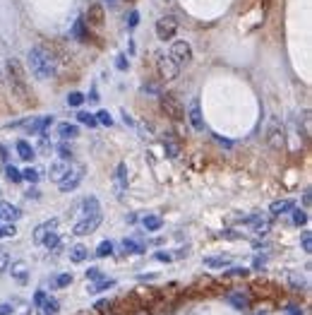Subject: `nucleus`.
Wrapping results in <instances>:
<instances>
[{
    "label": "nucleus",
    "mask_w": 312,
    "mask_h": 315,
    "mask_svg": "<svg viewBox=\"0 0 312 315\" xmlns=\"http://www.w3.org/2000/svg\"><path fill=\"white\" fill-rule=\"evenodd\" d=\"M27 60H29L31 75L36 80H41V82H48V80H53L55 75H58V58H55L53 48H48V46H34V48H29Z\"/></svg>",
    "instance_id": "nucleus-1"
},
{
    "label": "nucleus",
    "mask_w": 312,
    "mask_h": 315,
    "mask_svg": "<svg viewBox=\"0 0 312 315\" xmlns=\"http://www.w3.org/2000/svg\"><path fill=\"white\" fill-rule=\"evenodd\" d=\"M5 68H7V84H10L12 96L19 99V104L31 106V104H34V94H31V89H29L27 70L22 65V60H19V58H10Z\"/></svg>",
    "instance_id": "nucleus-2"
},
{
    "label": "nucleus",
    "mask_w": 312,
    "mask_h": 315,
    "mask_svg": "<svg viewBox=\"0 0 312 315\" xmlns=\"http://www.w3.org/2000/svg\"><path fill=\"white\" fill-rule=\"evenodd\" d=\"M101 221H104V212H101L99 200L96 197H87V200H82L80 217L75 221L72 231H75V236H89V233H94L101 226Z\"/></svg>",
    "instance_id": "nucleus-3"
},
{
    "label": "nucleus",
    "mask_w": 312,
    "mask_h": 315,
    "mask_svg": "<svg viewBox=\"0 0 312 315\" xmlns=\"http://www.w3.org/2000/svg\"><path fill=\"white\" fill-rule=\"evenodd\" d=\"M159 106L171 121H185V106L176 94H159Z\"/></svg>",
    "instance_id": "nucleus-4"
},
{
    "label": "nucleus",
    "mask_w": 312,
    "mask_h": 315,
    "mask_svg": "<svg viewBox=\"0 0 312 315\" xmlns=\"http://www.w3.org/2000/svg\"><path fill=\"white\" fill-rule=\"evenodd\" d=\"M156 72H159V80L161 82H173V80H178V75H180V65H178L171 55L159 53L156 55Z\"/></svg>",
    "instance_id": "nucleus-5"
},
{
    "label": "nucleus",
    "mask_w": 312,
    "mask_h": 315,
    "mask_svg": "<svg viewBox=\"0 0 312 315\" xmlns=\"http://www.w3.org/2000/svg\"><path fill=\"white\" fill-rule=\"evenodd\" d=\"M84 173H87V168L82 164H70L68 168V173L63 176V180L58 183V188L63 192H72V190H77L82 185V180H84Z\"/></svg>",
    "instance_id": "nucleus-6"
},
{
    "label": "nucleus",
    "mask_w": 312,
    "mask_h": 315,
    "mask_svg": "<svg viewBox=\"0 0 312 315\" xmlns=\"http://www.w3.org/2000/svg\"><path fill=\"white\" fill-rule=\"evenodd\" d=\"M178 34V19L173 14H163L156 19V36L159 41H173Z\"/></svg>",
    "instance_id": "nucleus-7"
},
{
    "label": "nucleus",
    "mask_w": 312,
    "mask_h": 315,
    "mask_svg": "<svg viewBox=\"0 0 312 315\" xmlns=\"http://www.w3.org/2000/svg\"><path fill=\"white\" fill-rule=\"evenodd\" d=\"M171 58L176 60L178 65H190L192 63V46L190 41H185V39H173V43H171Z\"/></svg>",
    "instance_id": "nucleus-8"
},
{
    "label": "nucleus",
    "mask_w": 312,
    "mask_h": 315,
    "mask_svg": "<svg viewBox=\"0 0 312 315\" xmlns=\"http://www.w3.org/2000/svg\"><path fill=\"white\" fill-rule=\"evenodd\" d=\"M267 145H269V150H274V152H284L286 150V130L279 121H272V123H269V130H267Z\"/></svg>",
    "instance_id": "nucleus-9"
},
{
    "label": "nucleus",
    "mask_w": 312,
    "mask_h": 315,
    "mask_svg": "<svg viewBox=\"0 0 312 315\" xmlns=\"http://www.w3.org/2000/svg\"><path fill=\"white\" fill-rule=\"evenodd\" d=\"M84 22H87L89 29L104 27V24H106V10H104V5H101V2H92V5L87 7V12H84Z\"/></svg>",
    "instance_id": "nucleus-10"
},
{
    "label": "nucleus",
    "mask_w": 312,
    "mask_h": 315,
    "mask_svg": "<svg viewBox=\"0 0 312 315\" xmlns=\"http://www.w3.org/2000/svg\"><path fill=\"white\" fill-rule=\"evenodd\" d=\"M7 270H10V274H12L14 282H19V284H27V272H29V267H27V262H24V260L10 262V265H7Z\"/></svg>",
    "instance_id": "nucleus-11"
},
{
    "label": "nucleus",
    "mask_w": 312,
    "mask_h": 315,
    "mask_svg": "<svg viewBox=\"0 0 312 315\" xmlns=\"http://www.w3.org/2000/svg\"><path fill=\"white\" fill-rule=\"evenodd\" d=\"M70 164H72V161H63V159L53 161V164H51V168H48V178L53 180V183H60V180H63V176L68 173Z\"/></svg>",
    "instance_id": "nucleus-12"
},
{
    "label": "nucleus",
    "mask_w": 312,
    "mask_h": 315,
    "mask_svg": "<svg viewBox=\"0 0 312 315\" xmlns=\"http://www.w3.org/2000/svg\"><path fill=\"white\" fill-rule=\"evenodd\" d=\"M58 229V219H48V221H43V224H39L36 229H34V243H43V238L48 236L51 231H55Z\"/></svg>",
    "instance_id": "nucleus-13"
},
{
    "label": "nucleus",
    "mask_w": 312,
    "mask_h": 315,
    "mask_svg": "<svg viewBox=\"0 0 312 315\" xmlns=\"http://www.w3.org/2000/svg\"><path fill=\"white\" fill-rule=\"evenodd\" d=\"M120 250L125 255H142V253H147V246L142 241H135V238H125L120 243Z\"/></svg>",
    "instance_id": "nucleus-14"
},
{
    "label": "nucleus",
    "mask_w": 312,
    "mask_h": 315,
    "mask_svg": "<svg viewBox=\"0 0 312 315\" xmlns=\"http://www.w3.org/2000/svg\"><path fill=\"white\" fill-rule=\"evenodd\" d=\"M163 152H166V157H168V159H180L183 147H180V142L173 140V135H168V137H163Z\"/></svg>",
    "instance_id": "nucleus-15"
},
{
    "label": "nucleus",
    "mask_w": 312,
    "mask_h": 315,
    "mask_svg": "<svg viewBox=\"0 0 312 315\" xmlns=\"http://www.w3.org/2000/svg\"><path fill=\"white\" fill-rule=\"evenodd\" d=\"M14 150H17V154H19V159H24V161H31V159H36V147H31L27 140H17Z\"/></svg>",
    "instance_id": "nucleus-16"
},
{
    "label": "nucleus",
    "mask_w": 312,
    "mask_h": 315,
    "mask_svg": "<svg viewBox=\"0 0 312 315\" xmlns=\"http://www.w3.org/2000/svg\"><path fill=\"white\" fill-rule=\"evenodd\" d=\"M0 219H7V221H17L22 219V209L17 205H10V202H2L0 205Z\"/></svg>",
    "instance_id": "nucleus-17"
},
{
    "label": "nucleus",
    "mask_w": 312,
    "mask_h": 315,
    "mask_svg": "<svg viewBox=\"0 0 312 315\" xmlns=\"http://www.w3.org/2000/svg\"><path fill=\"white\" fill-rule=\"evenodd\" d=\"M53 123V116H41L39 121H31V123H27V130L31 133V135H41V133H46V128Z\"/></svg>",
    "instance_id": "nucleus-18"
},
{
    "label": "nucleus",
    "mask_w": 312,
    "mask_h": 315,
    "mask_svg": "<svg viewBox=\"0 0 312 315\" xmlns=\"http://www.w3.org/2000/svg\"><path fill=\"white\" fill-rule=\"evenodd\" d=\"M233 262L231 255H211V258H204V267H211V270H223Z\"/></svg>",
    "instance_id": "nucleus-19"
},
{
    "label": "nucleus",
    "mask_w": 312,
    "mask_h": 315,
    "mask_svg": "<svg viewBox=\"0 0 312 315\" xmlns=\"http://www.w3.org/2000/svg\"><path fill=\"white\" fill-rule=\"evenodd\" d=\"M125 188H127V164H118V168H115V190H118V197H122Z\"/></svg>",
    "instance_id": "nucleus-20"
},
{
    "label": "nucleus",
    "mask_w": 312,
    "mask_h": 315,
    "mask_svg": "<svg viewBox=\"0 0 312 315\" xmlns=\"http://www.w3.org/2000/svg\"><path fill=\"white\" fill-rule=\"evenodd\" d=\"M226 299H228V303L235 306L238 311H247V308H250V299H247V294H243V291H231Z\"/></svg>",
    "instance_id": "nucleus-21"
},
{
    "label": "nucleus",
    "mask_w": 312,
    "mask_h": 315,
    "mask_svg": "<svg viewBox=\"0 0 312 315\" xmlns=\"http://www.w3.org/2000/svg\"><path fill=\"white\" fill-rule=\"evenodd\" d=\"M58 135H60V140L70 142V140L80 137V128H77L75 123H60V125H58Z\"/></svg>",
    "instance_id": "nucleus-22"
},
{
    "label": "nucleus",
    "mask_w": 312,
    "mask_h": 315,
    "mask_svg": "<svg viewBox=\"0 0 312 315\" xmlns=\"http://www.w3.org/2000/svg\"><path fill=\"white\" fill-rule=\"evenodd\" d=\"M293 207H296L293 200H276V202H272L269 212H272V217H279V214H288Z\"/></svg>",
    "instance_id": "nucleus-23"
},
{
    "label": "nucleus",
    "mask_w": 312,
    "mask_h": 315,
    "mask_svg": "<svg viewBox=\"0 0 312 315\" xmlns=\"http://www.w3.org/2000/svg\"><path fill=\"white\" fill-rule=\"evenodd\" d=\"M188 118H190V123H192V128H195V130H204V118H202V111H200V104H197V101L192 104V109H190V113H188Z\"/></svg>",
    "instance_id": "nucleus-24"
},
{
    "label": "nucleus",
    "mask_w": 312,
    "mask_h": 315,
    "mask_svg": "<svg viewBox=\"0 0 312 315\" xmlns=\"http://www.w3.org/2000/svg\"><path fill=\"white\" fill-rule=\"evenodd\" d=\"M87 258H89V248H87V246L77 243V246L70 248V260H72V262H77V265H80V262H84Z\"/></svg>",
    "instance_id": "nucleus-25"
},
{
    "label": "nucleus",
    "mask_w": 312,
    "mask_h": 315,
    "mask_svg": "<svg viewBox=\"0 0 312 315\" xmlns=\"http://www.w3.org/2000/svg\"><path fill=\"white\" fill-rule=\"evenodd\" d=\"M72 34H75V36H77L82 43L89 41V27H87L84 17H82V19H77V24H75V29H72Z\"/></svg>",
    "instance_id": "nucleus-26"
},
{
    "label": "nucleus",
    "mask_w": 312,
    "mask_h": 315,
    "mask_svg": "<svg viewBox=\"0 0 312 315\" xmlns=\"http://www.w3.org/2000/svg\"><path fill=\"white\" fill-rule=\"evenodd\" d=\"M113 287H115V279H106V277H104V279H99L96 284H92V287L87 289V291H89V294H101V291H106V289H113Z\"/></svg>",
    "instance_id": "nucleus-27"
},
{
    "label": "nucleus",
    "mask_w": 312,
    "mask_h": 315,
    "mask_svg": "<svg viewBox=\"0 0 312 315\" xmlns=\"http://www.w3.org/2000/svg\"><path fill=\"white\" fill-rule=\"evenodd\" d=\"M41 311H43V315H58L60 301H58V299H46V301L41 303Z\"/></svg>",
    "instance_id": "nucleus-28"
},
{
    "label": "nucleus",
    "mask_w": 312,
    "mask_h": 315,
    "mask_svg": "<svg viewBox=\"0 0 312 315\" xmlns=\"http://www.w3.org/2000/svg\"><path fill=\"white\" fill-rule=\"evenodd\" d=\"M55 152L60 154V159H63V161H72V159H75V150L70 147L65 140H63V142H60V145L55 147Z\"/></svg>",
    "instance_id": "nucleus-29"
},
{
    "label": "nucleus",
    "mask_w": 312,
    "mask_h": 315,
    "mask_svg": "<svg viewBox=\"0 0 312 315\" xmlns=\"http://www.w3.org/2000/svg\"><path fill=\"white\" fill-rule=\"evenodd\" d=\"M72 284V274L70 272H63V274H58L53 282H51V289H65Z\"/></svg>",
    "instance_id": "nucleus-30"
},
{
    "label": "nucleus",
    "mask_w": 312,
    "mask_h": 315,
    "mask_svg": "<svg viewBox=\"0 0 312 315\" xmlns=\"http://www.w3.org/2000/svg\"><path fill=\"white\" fill-rule=\"evenodd\" d=\"M161 226H163L161 217H144V229H147V231H159Z\"/></svg>",
    "instance_id": "nucleus-31"
},
{
    "label": "nucleus",
    "mask_w": 312,
    "mask_h": 315,
    "mask_svg": "<svg viewBox=\"0 0 312 315\" xmlns=\"http://www.w3.org/2000/svg\"><path fill=\"white\" fill-rule=\"evenodd\" d=\"M77 121H80L82 125H89V128H96V116L94 113H87V111H80V113H77Z\"/></svg>",
    "instance_id": "nucleus-32"
},
{
    "label": "nucleus",
    "mask_w": 312,
    "mask_h": 315,
    "mask_svg": "<svg viewBox=\"0 0 312 315\" xmlns=\"http://www.w3.org/2000/svg\"><path fill=\"white\" fill-rule=\"evenodd\" d=\"M96 255H99V258H108V255H113V243H110V241H101V243L96 246Z\"/></svg>",
    "instance_id": "nucleus-33"
},
{
    "label": "nucleus",
    "mask_w": 312,
    "mask_h": 315,
    "mask_svg": "<svg viewBox=\"0 0 312 315\" xmlns=\"http://www.w3.org/2000/svg\"><path fill=\"white\" fill-rule=\"evenodd\" d=\"M5 178L10 180V183H22V171H17L14 166H5Z\"/></svg>",
    "instance_id": "nucleus-34"
},
{
    "label": "nucleus",
    "mask_w": 312,
    "mask_h": 315,
    "mask_svg": "<svg viewBox=\"0 0 312 315\" xmlns=\"http://www.w3.org/2000/svg\"><path fill=\"white\" fill-rule=\"evenodd\" d=\"M39 178H41V171L39 168H24L22 171V180H29V183H39Z\"/></svg>",
    "instance_id": "nucleus-35"
},
{
    "label": "nucleus",
    "mask_w": 312,
    "mask_h": 315,
    "mask_svg": "<svg viewBox=\"0 0 312 315\" xmlns=\"http://www.w3.org/2000/svg\"><path fill=\"white\" fill-rule=\"evenodd\" d=\"M291 212H293V224H296V226H305L308 219H310L305 209H291Z\"/></svg>",
    "instance_id": "nucleus-36"
},
{
    "label": "nucleus",
    "mask_w": 312,
    "mask_h": 315,
    "mask_svg": "<svg viewBox=\"0 0 312 315\" xmlns=\"http://www.w3.org/2000/svg\"><path fill=\"white\" fill-rule=\"evenodd\" d=\"M58 243H60V233H58V231H51L48 236H46V238H43V243H41V246H46V248H51V250H53Z\"/></svg>",
    "instance_id": "nucleus-37"
},
{
    "label": "nucleus",
    "mask_w": 312,
    "mask_h": 315,
    "mask_svg": "<svg viewBox=\"0 0 312 315\" xmlns=\"http://www.w3.org/2000/svg\"><path fill=\"white\" fill-rule=\"evenodd\" d=\"M87 99H84V94L82 92H70L68 94V106H82Z\"/></svg>",
    "instance_id": "nucleus-38"
},
{
    "label": "nucleus",
    "mask_w": 312,
    "mask_h": 315,
    "mask_svg": "<svg viewBox=\"0 0 312 315\" xmlns=\"http://www.w3.org/2000/svg\"><path fill=\"white\" fill-rule=\"evenodd\" d=\"M300 243H303V250L310 255V253H312V233L310 231H303V233H300Z\"/></svg>",
    "instance_id": "nucleus-39"
},
{
    "label": "nucleus",
    "mask_w": 312,
    "mask_h": 315,
    "mask_svg": "<svg viewBox=\"0 0 312 315\" xmlns=\"http://www.w3.org/2000/svg\"><path fill=\"white\" fill-rule=\"evenodd\" d=\"M96 123L99 125H113V118H110V113L108 111H99V113H96Z\"/></svg>",
    "instance_id": "nucleus-40"
},
{
    "label": "nucleus",
    "mask_w": 312,
    "mask_h": 315,
    "mask_svg": "<svg viewBox=\"0 0 312 315\" xmlns=\"http://www.w3.org/2000/svg\"><path fill=\"white\" fill-rule=\"evenodd\" d=\"M84 277H87V279H92V282H99V279H104V272H101L99 267H89V270L84 272Z\"/></svg>",
    "instance_id": "nucleus-41"
},
{
    "label": "nucleus",
    "mask_w": 312,
    "mask_h": 315,
    "mask_svg": "<svg viewBox=\"0 0 312 315\" xmlns=\"http://www.w3.org/2000/svg\"><path fill=\"white\" fill-rule=\"evenodd\" d=\"M14 233H17V229H14L12 224H5V226L0 224V238H10V236H14Z\"/></svg>",
    "instance_id": "nucleus-42"
},
{
    "label": "nucleus",
    "mask_w": 312,
    "mask_h": 315,
    "mask_svg": "<svg viewBox=\"0 0 312 315\" xmlns=\"http://www.w3.org/2000/svg\"><path fill=\"white\" fill-rule=\"evenodd\" d=\"M7 265H10V255H7V250H0V274L7 272Z\"/></svg>",
    "instance_id": "nucleus-43"
},
{
    "label": "nucleus",
    "mask_w": 312,
    "mask_h": 315,
    "mask_svg": "<svg viewBox=\"0 0 312 315\" xmlns=\"http://www.w3.org/2000/svg\"><path fill=\"white\" fill-rule=\"evenodd\" d=\"M41 140H39V150L41 152H51L53 150V145H51V142H48V137H46V133H41Z\"/></svg>",
    "instance_id": "nucleus-44"
},
{
    "label": "nucleus",
    "mask_w": 312,
    "mask_h": 315,
    "mask_svg": "<svg viewBox=\"0 0 312 315\" xmlns=\"http://www.w3.org/2000/svg\"><path fill=\"white\" fill-rule=\"evenodd\" d=\"M137 24H139V12H137V10H132V12L127 14V27L135 29Z\"/></svg>",
    "instance_id": "nucleus-45"
},
{
    "label": "nucleus",
    "mask_w": 312,
    "mask_h": 315,
    "mask_svg": "<svg viewBox=\"0 0 312 315\" xmlns=\"http://www.w3.org/2000/svg\"><path fill=\"white\" fill-rule=\"evenodd\" d=\"M14 303H0V315H12Z\"/></svg>",
    "instance_id": "nucleus-46"
},
{
    "label": "nucleus",
    "mask_w": 312,
    "mask_h": 315,
    "mask_svg": "<svg viewBox=\"0 0 312 315\" xmlns=\"http://www.w3.org/2000/svg\"><path fill=\"white\" fill-rule=\"evenodd\" d=\"M108 308H110V301H108V299H104V301H99V303L94 306V311H99V313H106Z\"/></svg>",
    "instance_id": "nucleus-47"
},
{
    "label": "nucleus",
    "mask_w": 312,
    "mask_h": 315,
    "mask_svg": "<svg viewBox=\"0 0 312 315\" xmlns=\"http://www.w3.org/2000/svg\"><path fill=\"white\" fill-rule=\"evenodd\" d=\"M115 68H118V70H127V58H125V55H118V58H115Z\"/></svg>",
    "instance_id": "nucleus-48"
},
{
    "label": "nucleus",
    "mask_w": 312,
    "mask_h": 315,
    "mask_svg": "<svg viewBox=\"0 0 312 315\" xmlns=\"http://www.w3.org/2000/svg\"><path fill=\"white\" fill-rule=\"evenodd\" d=\"M46 301V291H36V294H34V306H39L41 308V303Z\"/></svg>",
    "instance_id": "nucleus-49"
},
{
    "label": "nucleus",
    "mask_w": 312,
    "mask_h": 315,
    "mask_svg": "<svg viewBox=\"0 0 312 315\" xmlns=\"http://www.w3.org/2000/svg\"><path fill=\"white\" fill-rule=\"evenodd\" d=\"M247 272H250V270H245V267H233L228 274H233V277H247Z\"/></svg>",
    "instance_id": "nucleus-50"
},
{
    "label": "nucleus",
    "mask_w": 312,
    "mask_h": 315,
    "mask_svg": "<svg viewBox=\"0 0 312 315\" xmlns=\"http://www.w3.org/2000/svg\"><path fill=\"white\" fill-rule=\"evenodd\" d=\"M142 92H149V94H161L156 84H142Z\"/></svg>",
    "instance_id": "nucleus-51"
},
{
    "label": "nucleus",
    "mask_w": 312,
    "mask_h": 315,
    "mask_svg": "<svg viewBox=\"0 0 312 315\" xmlns=\"http://www.w3.org/2000/svg\"><path fill=\"white\" fill-rule=\"evenodd\" d=\"M221 236H223V238H228V241H235V238H240V236H238V231H233V229H226V231L221 233Z\"/></svg>",
    "instance_id": "nucleus-52"
},
{
    "label": "nucleus",
    "mask_w": 312,
    "mask_h": 315,
    "mask_svg": "<svg viewBox=\"0 0 312 315\" xmlns=\"http://www.w3.org/2000/svg\"><path fill=\"white\" fill-rule=\"evenodd\" d=\"M291 282H293V287H296V289L305 287V282H303V277H298V274H291Z\"/></svg>",
    "instance_id": "nucleus-53"
},
{
    "label": "nucleus",
    "mask_w": 312,
    "mask_h": 315,
    "mask_svg": "<svg viewBox=\"0 0 312 315\" xmlns=\"http://www.w3.org/2000/svg\"><path fill=\"white\" fill-rule=\"evenodd\" d=\"M286 315H305V313L300 311L298 306H288V308H286Z\"/></svg>",
    "instance_id": "nucleus-54"
},
{
    "label": "nucleus",
    "mask_w": 312,
    "mask_h": 315,
    "mask_svg": "<svg viewBox=\"0 0 312 315\" xmlns=\"http://www.w3.org/2000/svg\"><path fill=\"white\" fill-rule=\"evenodd\" d=\"M156 260H161V262H171V260H173V255H168V253H163V250H161V253H156Z\"/></svg>",
    "instance_id": "nucleus-55"
},
{
    "label": "nucleus",
    "mask_w": 312,
    "mask_h": 315,
    "mask_svg": "<svg viewBox=\"0 0 312 315\" xmlns=\"http://www.w3.org/2000/svg\"><path fill=\"white\" fill-rule=\"evenodd\" d=\"M27 197H29V200H39L41 192L36 190V188H29V190H27Z\"/></svg>",
    "instance_id": "nucleus-56"
},
{
    "label": "nucleus",
    "mask_w": 312,
    "mask_h": 315,
    "mask_svg": "<svg viewBox=\"0 0 312 315\" xmlns=\"http://www.w3.org/2000/svg\"><path fill=\"white\" fill-rule=\"evenodd\" d=\"M264 258H262V255H257V258H255V270H259V267H264Z\"/></svg>",
    "instance_id": "nucleus-57"
},
{
    "label": "nucleus",
    "mask_w": 312,
    "mask_h": 315,
    "mask_svg": "<svg viewBox=\"0 0 312 315\" xmlns=\"http://www.w3.org/2000/svg\"><path fill=\"white\" fill-rule=\"evenodd\" d=\"M310 200H312V197H310V190H305V192H303V202H305V207L310 205Z\"/></svg>",
    "instance_id": "nucleus-58"
},
{
    "label": "nucleus",
    "mask_w": 312,
    "mask_h": 315,
    "mask_svg": "<svg viewBox=\"0 0 312 315\" xmlns=\"http://www.w3.org/2000/svg\"><path fill=\"white\" fill-rule=\"evenodd\" d=\"M122 121H125V123H127V125H132V118H130V116H127L125 111H122Z\"/></svg>",
    "instance_id": "nucleus-59"
},
{
    "label": "nucleus",
    "mask_w": 312,
    "mask_h": 315,
    "mask_svg": "<svg viewBox=\"0 0 312 315\" xmlns=\"http://www.w3.org/2000/svg\"><path fill=\"white\" fill-rule=\"evenodd\" d=\"M104 2H108V5H115V2H118V0H104Z\"/></svg>",
    "instance_id": "nucleus-60"
},
{
    "label": "nucleus",
    "mask_w": 312,
    "mask_h": 315,
    "mask_svg": "<svg viewBox=\"0 0 312 315\" xmlns=\"http://www.w3.org/2000/svg\"><path fill=\"white\" fill-rule=\"evenodd\" d=\"M135 315H147V313H144V311H142V313H135Z\"/></svg>",
    "instance_id": "nucleus-61"
},
{
    "label": "nucleus",
    "mask_w": 312,
    "mask_h": 315,
    "mask_svg": "<svg viewBox=\"0 0 312 315\" xmlns=\"http://www.w3.org/2000/svg\"><path fill=\"white\" fill-rule=\"evenodd\" d=\"M22 315H29V313H27V311H24V313H22Z\"/></svg>",
    "instance_id": "nucleus-62"
},
{
    "label": "nucleus",
    "mask_w": 312,
    "mask_h": 315,
    "mask_svg": "<svg viewBox=\"0 0 312 315\" xmlns=\"http://www.w3.org/2000/svg\"><path fill=\"white\" fill-rule=\"evenodd\" d=\"M264 2H269V0H264Z\"/></svg>",
    "instance_id": "nucleus-63"
}]
</instances>
